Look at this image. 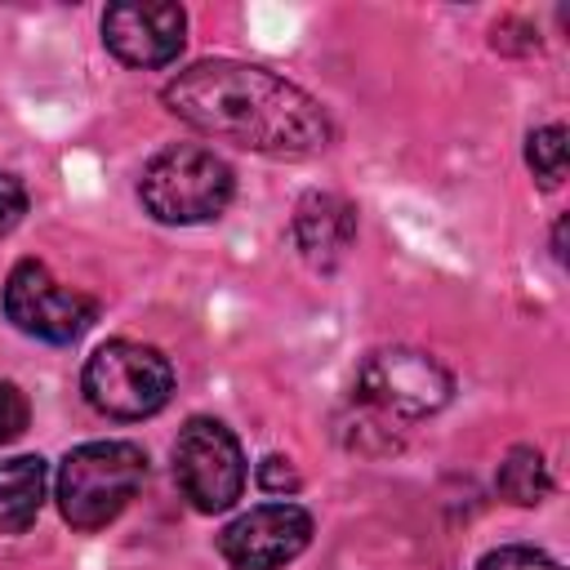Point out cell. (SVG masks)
Here are the masks:
<instances>
[{"label": "cell", "instance_id": "ba28073f", "mask_svg": "<svg viewBox=\"0 0 570 570\" xmlns=\"http://www.w3.org/2000/svg\"><path fill=\"white\" fill-rule=\"evenodd\" d=\"M312 543V517L298 503H263L223 525L218 552L232 570H281Z\"/></svg>", "mask_w": 570, "mask_h": 570}, {"label": "cell", "instance_id": "277c9868", "mask_svg": "<svg viewBox=\"0 0 570 570\" xmlns=\"http://www.w3.org/2000/svg\"><path fill=\"white\" fill-rule=\"evenodd\" d=\"M80 387L98 414L129 423V419H147L169 405L174 365L165 361L160 347L134 343V338H111L85 361Z\"/></svg>", "mask_w": 570, "mask_h": 570}, {"label": "cell", "instance_id": "6da1fadb", "mask_svg": "<svg viewBox=\"0 0 570 570\" xmlns=\"http://www.w3.org/2000/svg\"><path fill=\"white\" fill-rule=\"evenodd\" d=\"M160 98L205 138L263 156H316L334 138L325 107L307 89L236 58H209L178 71Z\"/></svg>", "mask_w": 570, "mask_h": 570}, {"label": "cell", "instance_id": "5b68a950", "mask_svg": "<svg viewBox=\"0 0 570 570\" xmlns=\"http://www.w3.org/2000/svg\"><path fill=\"white\" fill-rule=\"evenodd\" d=\"M454 392L450 370L419 347H379L356 370V401L379 419H428Z\"/></svg>", "mask_w": 570, "mask_h": 570}, {"label": "cell", "instance_id": "5bb4252c", "mask_svg": "<svg viewBox=\"0 0 570 570\" xmlns=\"http://www.w3.org/2000/svg\"><path fill=\"white\" fill-rule=\"evenodd\" d=\"M476 570H561V561H552L548 552L539 548H525V543H508V548H494L476 561Z\"/></svg>", "mask_w": 570, "mask_h": 570}, {"label": "cell", "instance_id": "8992f818", "mask_svg": "<svg viewBox=\"0 0 570 570\" xmlns=\"http://www.w3.org/2000/svg\"><path fill=\"white\" fill-rule=\"evenodd\" d=\"M174 481L196 512H227L245 490V454L218 419H187L174 441Z\"/></svg>", "mask_w": 570, "mask_h": 570}, {"label": "cell", "instance_id": "7c38bea8", "mask_svg": "<svg viewBox=\"0 0 570 570\" xmlns=\"http://www.w3.org/2000/svg\"><path fill=\"white\" fill-rule=\"evenodd\" d=\"M494 481H499V494L508 503H521V508H534V503H543L552 494V472H548V463H543V454L534 445H512L503 454Z\"/></svg>", "mask_w": 570, "mask_h": 570}, {"label": "cell", "instance_id": "e0dca14e", "mask_svg": "<svg viewBox=\"0 0 570 570\" xmlns=\"http://www.w3.org/2000/svg\"><path fill=\"white\" fill-rule=\"evenodd\" d=\"M27 214V191L13 174H0V236L18 227V218Z\"/></svg>", "mask_w": 570, "mask_h": 570}, {"label": "cell", "instance_id": "30bf717a", "mask_svg": "<svg viewBox=\"0 0 570 570\" xmlns=\"http://www.w3.org/2000/svg\"><path fill=\"white\" fill-rule=\"evenodd\" d=\"M289 236H294V249L316 272H330L347 258V249L356 240V205L338 191H307L294 205Z\"/></svg>", "mask_w": 570, "mask_h": 570}, {"label": "cell", "instance_id": "2e32d148", "mask_svg": "<svg viewBox=\"0 0 570 570\" xmlns=\"http://www.w3.org/2000/svg\"><path fill=\"white\" fill-rule=\"evenodd\" d=\"M258 485H263L267 494H294V490H298V472H294L289 459L267 454V459L258 463Z\"/></svg>", "mask_w": 570, "mask_h": 570}, {"label": "cell", "instance_id": "8fae6325", "mask_svg": "<svg viewBox=\"0 0 570 570\" xmlns=\"http://www.w3.org/2000/svg\"><path fill=\"white\" fill-rule=\"evenodd\" d=\"M45 459L18 454L0 463V534H22L45 503Z\"/></svg>", "mask_w": 570, "mask_h": 570}, {"label": "cell", "instance_id": "7a4b0ae2", "mask_svg": "<svg viewBox=\"0 0 570 570\" xmlns=\"http://www.w3.org/2000/svg\"><path fill=\"white\" fill-rule=\"evenodd\" d=\"M232 191H236L232 165L200 142H178V147L156 151L138 178V196L147 214L169 227L218 218L232 205Z\"/></svg>", "mask_w": 570, "mask_h": 570}, {"label": "cell", "instance_id": "9c48e42d", "mask_svg": "<svg viewBox=\"0 0 570 570\" xmlns=\"http://www.w3.org/2000/svg\"><path fill=\"white\" fill-rule=\"evenodd\" d=\"M107 49L129 67H169L187 40V13L169 0H129L102 13Z\"/></svg>", "mask_w": 570, "mask_h": 570}, {"label": "cell", "instance_id": "52a82bcc", "mask_svg": "<svg viewBox=\"0 0 570 570\" xmlns=\"http://www.w3.org/2000/svg\"><path fill=\"white\" fill-rule=\"evenodd\" d=\"M4 316L45 343H76L94 316L98 303L71 285H62L40 258H22L4 281Z\"/></svg>", "mask_w": 570, "mask_h": 570}, {"label": "cell", "instance_id": "4fadbf2b", "mask_svg": "<svg viewBox=\"0 0 570 570\" xmlns=\"http://www.w3.org/2000/svg\"><path fill=\"white\" fill-rule=\"evenodd\" d=\"M566 160H570V151H566V129L561 125H543L525 138V165L543 187H561Z\"/></svg>", "mask_w": 570, "mask_h": 570}, {"label": "cell", "instance_id": "9a60e30c", "mask_svg": "<svg viewBox=\"0 0 570 570\" xmlns=\"http://www.w3.org/2000/svg\"><path fill=\"white\" fill-rule=\"evenodd\" d=\"M27 423H31V405H27L22 387L0 379V445L4 441H18L27 432Z\"/></svg>", "mask_w": 570, "mask_h": 570}, {"label": "cell", "instance_id": "3957f363", "mask_svg": "<svg viewBox=\"0 0 570 570\" xmlns=\"http://www.w3.org/2000/svg\"><path fill=\"white\" fill-rule=\"evenodd\" d=\"M147 476V454L134 441H85L58 468V512L76 530L111 525Z\"/></svg>", "mask_w": 570, "mask_h": 570}]
</instances>
